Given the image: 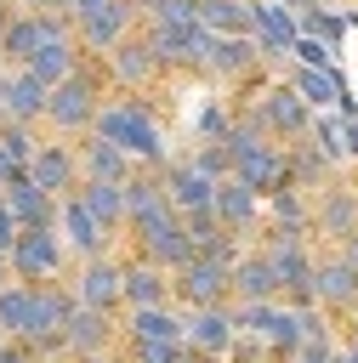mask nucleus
<instances>
[{
  "label": "nucleus",
  "mask_w": 358,
  "mask_h": 363,
  "mask_svg": "<svg viewBox=\"0 0 358 363\" xmlns=\"http://www.w3.org/2000/svg\"><path fill=\"white\" fill-rule=\"evenodd\" d=\"M28 176H34V182H40L51 199H68V193L85 182L74 136H45V142H40V153H34V164H28Z\"/></svg>",
  "instance_id": "14"
},
{
  "label": "nucleus",
  "mask_w": 358,
  "mask_h": 363,
  "mask_svg": "<svg viewBox=\"0 0 358 363\" xmlns=\"http://www.w3.org/2000/svg\"><path fill=\"white\" fill-rule=\"evenodd\" d=\"M278 6H284V11H295V17H301V11H313V6H324V0H278Z\"/></svg>",
  "instance_id": "50"
},
{
  "label": "nucleus",
  "mask_w": 358,
  "mask_h": 363,
  "mask_svg": "<svg viewBox=\"0 0 358 363\" xmlns=\"http://www.w3.org/2000/svg\"><path fill=\"white\" fill-rule=\"evenodd\" d=\"M97 136H108V142H119L142 170H165L176 153H170V142H165V119H159V108L148 102V96H131V91H114L102 108H97V125H91Z\"/></svg>",
  "instance_id": "1"
},
{
  "label": "nucleus",
  "mask_w": 358,
  "mask_h": 363,
  "mask_svg": "<svg viewBox=\"0 0 358 363\" xmlns=\"http://www.w3.org/2000/svg\"><path fill=\"white\" fill-rule=\"evenodd\" d=\"M142 28V0H108L97 17H85V23H74V40L85 45V57H108L114 45H125L131 34Z\"/></svg>",
  "instance_id": "9"
},
{
  "label": "nucleus",
  "mask_w": 358,
  "mask_h": 363,
  "mask_svg": "<svg viewBox=\"0 0 358 363\" xmlns=\"http://www.w3.org/2000/svg\"><path fill=\"white\" fill-rule=\"evenodd\" d=\"M341 340H352V346H358V312L347 318V335H341Z\"/></svg>",
  "instance_id": "55"
},
{
  "label": "nucleus",
  "mask_w": 358,
  "mask_h": 363,
  "mask_svg": "<svg viewBox=\"0 0 358 363\" xmlns=\"http://www.w3.org/2000/svg\"><path fill=\"white\" fill-rule=\"evenodd\" d=\"M40 142H45V136H40V125L0 119V147L11 153V164H23V170H28V164H34V153H40Z\"/></svg>",
  "instance_id": "36"
},
{
  "label": "nucleus",
  "mask_w": 358,
  "mask_h": 363,
  "mask_svg": "<svg viewBox=\"0 0 358 363\" xmlns=\"http://www.w3.org/2000/svg\"><path fill=\"white\" fill-rule=\"evenodd\" d=\"M193 363H216V357H193Z\"/></svg>",
  "instance_id": "60"
},
{
  "label": "nucleus",
  "mask_w": 358,
  "mask_h": 363,
  "mask_svg": "<svg viewBox=\"0 0 358 363\" xmlns=\"http://www.w3.org/2000/svg\"><path fill=\"white\" fill-rule=\"evenodd\" d=\"M23 6H28V11H63L68 0H23Z\"/></svg>",
  "instance_id": "52"
},
{
  "label": "nucleus",
  "mask_w": 358,
  "mask_h": 363,
  "mask_svg": "<svg viewBox=\"0 0 358 363\" xmlns=\"http://www.w3.org/2000/svg\"><path fill=\"white\" fill-rule=\"evenodd\" d=\"M307 142L324 153V159H335V164H347V119L335 113V108H324V113H313V130H307Z\"/></svg>",
  "instance_id": "35"
},
{
  "label": "nucleus",
  "mask_w": 358,
  "mask_h": 363,
  "mask_svg": "<svg viewBox=\"0 0 358 363\" xmlns=\"http://www.w3.org/2000/svg\"><path fill=\"white\" fill-rule=\"evenodd\" d=\"M0 199H6V210L17 216V227H57L63 199H51V193H45V187H40L28 170H23V176H17V182H11Z\"/></svg>",
  "instance_id": "23"
},
{
  "label": "nucleus",
  "mask_w": 358,
  "mask_h": 363,
  "mask_svg": "<svg viewBox=\"0 0 358 363\" xmlns=\"http://www.w3.org/2000/svg\"><path fill=\"white\" fill-rule=\"evenodd\" d=\"M0 102H6V68H0Z\"/></svg>",
  "instance_id": "57"
},
{
  "label": "nucleus",
  "mask_w": 358,
  "mask_h": 363,
  "mask_svg": "<svg viewBox=\"0 0 358 363\" xmlns=\"http://www.w3.org/2000/svg\"><path fill=\"white\" fill-rule=\"evenodd\" d=\"M74 147H80V170H85L91 182H131V176L142 170L119 142H108V136H97V130L74 136Z\"/></svg>",
  "instance_id": "21"
},
{
  "label": "nucleus",
  "mask_w": 358,
  "mask_h": 363,
  "mask_svg": "<svg viewBox=\"0 0 358 363\" xmlns=\"http://www.w3.org/2000/svg\"><path fill=\"white\" fill-rule=\"evenodd\" d=\"M57 34H74L68 11H28V6H17L11 23H6V40H0V68H28V57L45 40H57Z\"/></svg>",
  "instance_id": "5"
},
{
  "label": "nucleus",
  "mask_w": 358,
  "mask_h": 363,
  "mask_svg": "<svg viewBox=\"0 0 358 363\" xmlns=\"http://www.w3.org/2000/svg\"><path fill=\"white\" fill-rule=\"evenodd\" d=\"M74 193L85 199V210H91L108 233H119V238H125V182H91V176H85Z\"/></svg>",
  "instance_id": "30"
},
{
  "label": "nucleus",
  "mask_w": 358,
  "mask_h": 363,
  "mask_svg": "<svg viewBox=\"0 0 358 363\" xmlns=\"http://www.w3.org/2000/svg\"><path fill=\"white\" fill-rule=\"evenodd\" d=\"M347 159H358V119H347Z\"/></svg>",
  "instance_id": "49"
},
{
  "label": "nucleus",
  "mask_w": 358,
  "mask_h": 363,
  "mask_svg": "<svg viewBox=\"0 0 358 363\" xmlns=\"http://www.w3.org/2000/svg\"><path fill=\"white\" fill-rule=\"evenodd\" d=\"M142 23H165V28H199V0H142Z\"/></svg>",
  "instance_id": "38"
},
{
  "label": "nucleus",
  "mask_w": 358,
  "mask_h": 363,
  "mask_svg": "<svg viewBox=\"0 0 358 363\" xmlns=\"http://www.w3.org/2000/svg\"><path fill=\"white\" fill-rule=\"evenodd\" d=\"M233 301H278V278H273V267L256 244L233 261Z\"/></svg>",
  "instance_id": "29"
},
{
  "label": "nucleus",
  "mask_w": 358,
  "mask_h": 363,
  "mask_svg": "<svg viewBox=\"0 0 358 363\" xmlns=\"http://www.w3.org/2000/svg\"><path fill=\"white\" fill-rule=\"evenodd\" d=\"M330 363H358V346H352V340H341V346H335V357H330Z\"/></svg>",
  "instance_id": "48"
},
{
  "label": "nucleus",
  "mask_w": 358,
  "mask_h": 363,
  "mask_svg": "<svg viewBox=\"0 0 358 363\" xmlns=\"http://www.w3.org/2000/svg\"><path fill=\"white\" fill-rule=\"evenodd\" d=\"M17 176H23V164H11V153H6V147H0V193H6V187H11V182H17Z\"/></svg>",
  "instance_id": "47"
},
{
  "label": "nucleus",
  "mask_w": 358,
  "mask_h": 363,
  "mask_svg": "<svg viewBox=\"0 0 358 363\" xmlns=\"http://www.w3.org/2000/svg\"><path fill=\"white\" fill-rule=\"evenodd\" d=\"M313 301L330 318H352L358 312V267L347 261V250L318 244V255H313Z\"/></svg>",
  "instance_id": "7"
},
{
  "label": "nucleus",
  "mask_w": 358,
  "mask_h": 363,
  "mask_svg": "<svg viewBox=\"0 0 358 363\" xmlns=\"http://www.w3.org/2000/svg\"><path fill=\"white\" fill-rule=\"evenodd\" d=\"M28 318H34V284L23 278L0 284V340H28Z\"/></svg>",
  "instance_id": "31"
},
{
  "label": "nucleus",
  "mask_w": 358,
  "mask_h": 363,
  "mask_svg": "<svg viewBox=\"0 0 358 363\" xmlns=\"http://www.w3.org/2000/svg\"><path fill=\"white\" fill-rule=\"evenodd\" d=\"M216 221H222L227 233H239V238L256 244V233H261V221H267V199H261L250 182L222 176V187H216Z\"/></svg>",
  "instance_id": "16"
},
{
  "label": "nucleus",
  "mask_w": 358,
  "mask_h": 363,
  "mask_svg": "<svg viewBox=\"0 0 358 363\" xmlns=\"http://www.w3.org/2000/svg\"><path fill=\"white\" fill-rule=\"evenodd\" d=\"M250 40H256V51L267 62H290L295 57V40H301V23L278 0H250Z\"/></svg>",
  "instance_id": "13"
},
{
  "label": "nucleus",
  "mask_w": 358,
  "mask_h": 363,
  "mask_svg": "<svg viewBox=\"0 0 358 363\" xmlns=\"http://www.w3.org/2000/svg\"><path fill=\"white\" fill-rule=\"evenodd\" d=\"M68 363H119V352H91V357H68Z\"/></svg>",
  "instance_id": "51"
},
{
  "label": "nucleus",
  "mask_w": 358,
  "mask_h": 363,
  "mask_svg": "<svg viewBox=\"0 0 358 363\" xmlns=\"http://www.w3.org/2000/svg\"><path fill=\"white\" fill-rule=\"evenodd\" d=\"M91 57H85V45L74 40V34H57V40H45L34 57H28V74L34 79H45V85H63L68 74H80Z\"/></svg>",
  "instance_id": "24"
},
{
  "label": "nucleus",
  "mask_w": 358,
  "mask_h": 363,
  "mask_svg": "<svg viewBox=\"0 0 358 363\" xmlns=\"http://www.w3.org/2000/svg\"><path fill=\"white\" fill-rule=\"evenodd\" d=\"M159 182H165V199H170L176 216H188V210H210V204H216V187H222V182L205 176L188 153H176V159L159 170Z\"/></svg>",
  "instance_id": "17"
},
{
  "label": "nucleus",
  "mask_w": 358,
  "mask_h": 363,
  "mask_svg": "<svg viewBox=\"0 0 358 363\" xmlns=\"http://www.w3.org/2000/svg\"><path fill=\"white\" fill-rule=\"evenodd\" d=\"M233 176H239V182H250L261 199H267V193H278V187H295V182H290V147H284V142H273V136H267L261 147H250V153L233 164Z\"/></svg>",
  "instance_id": "19"
},
{
  "label": "nucleus",
  "mask_w": 358,
  "mask_h": 363,
  "mask_svg": "<svg viewBox=\"0 0 358 363\" xmlns=\"http://www.w3.org/2000/svg\"><path fill=\"white\" fill-rule=\"evenodd\" d=\"M352 233H358V187L330 182L324 193H313V244H347Z\"/></svg>",
  "instance_id": "12"
},
{
  "label": "nucleus",
  "mask_w": 358,
  "mask_h": 363,
  "mask_svg": "<svg viewBox=\"0 0 358 363\" xmlns=\"http://www.w3.org/2000/svg\"><path fill=\"white\" fill-rule=\"evenodd\" d=\"M335 250H347V261H352V267H358V233H352V238H347V244H335Z\"/></svg>",
  "instance_id": "54"
},
{
  "label": "nucleus",
  "mask_w": 358,
  "mask_h": 363,
  "mask_svg": "<svg viewBox=\"0 0 358 363\" xmlns=\"http://www.w3.org/2000/svg\"><path fill=\"white\" fill-rule=\"evenodd\" d=\"M108 68L91 57L80 74H68L63 85H51V102H45V119H40V130H51V136H85L91 125H97V108L108 102Z\"/></svg>",
  "instance_id": "2"
},
{
  "label": "nucleus",
  "mask_w": 358,
  "mask_h": 363,
  "mask_svg": "<svg viewBox=\"0 0 358 363\" xmlns=\"http://www.w3.org/2000/svg\"><path fill=\"white\" fill-rule=\"evenodd\" d=\"M239 113L250 119V125H261L273 142H301L307 130H313V108L301 102V91L278 74L273 85H261L250 102H239Z\"/></svg>",
  "instance_id": "3"
},
{
  "label": "nucleus",
  "mask_w": 358,
  "mask_h": 363,
  "mask_svg": "<svg viewBox=\"0 0 358 363\" xmlns=\"http://www.w3.org/2000/svg\"><path fill=\"white\" fill-rule=\"evenodd\" d=\"M284 147H290V182H295L301 193H324L330 182H341V164L324 159L307 136H301V142H284Z\"/></svg>",
  "instance_id": "28"
},
{
  "label": "nucleus",
  "mask_w": 358,
  "mask_h": 363,
  "mask_svg": "<svg viewBox=\"0 0 358 363\" xmlns=\"http://www.w3.org/2000/svg\"><path fill=\"white\" fill-rule=\"evenodd\" d=\"M199 23L222 40L250 34V0H199Z\"/></svg>",
  "instance_id": "32"
},
{
  "label": "nucleus",
  "mask_w": 358,
  "mask_h": 363,
  "mask_svg": "<svg viewBox=\"0 0 358 363\" xmlns=\"http://www.w3.org/2000/svg\"><path fill=\"white\" fill-rule=\"evenodd\" d=\"M188 159H193L205 176H216V182H222V176H233V159H227V147H222V142H193V147H188Z\"/></svg>",
  "instance_id": "39"
},
{
  "label": "nucleus",
  "mask_w": 358,
  "mask_h": 363,
  "mask_svg": "<svg viewBox=\"0 0 358 363\" xmlns=\"http://www.w3.org/2000/svg\"><path fill=\"white\" fill-rule=\"evenodd\" d=\"M182 340H188V352H199V357H227L233 340H239L233 301H222V306H182Z\"/></svg>",
  "instance_id": "11"
},
{
  "label": "nucleus",
  "mask_w": 358,
  "mask_h": 363,
  "mask_svg": "<svg viewBox=\"0 0 358 363\" xmlns=\"http://www.w3.org/2000/svg\"><path fill=\"white\" fill-rule=\"evenodd\" d=\"M170 301L176 306H222V301H233V267H222L210 255H193L182 272H170Z\"/></svg>",
  "instance_id": "10"
},
{
  "label": "nucleus",
  "mask_w": 358,
  "mask_h": 363,
  "mask_svg": "<svg viewBox=\"0 0 358 363\" xmlns=\"http://www.w3.org/2000/svg\"><path fill=\"white\" fill-rule=\"evenodd\" d=\"M57 233L68 238V250H74V261H91V255H114V244H119V233H108L91 210H85V199L80 193H68L63 199V210H57Z\"/></svg>",
  "instance_id": "15"
},
{
  "label": "nucleus",
  "mask_w": 358,
  "mask_h": 363,
  "mask_svg": "<svg viewBox=\"0 0 358 363\" xmlns=\"http://www.w3.org/2000/svg\"><path fill=\"white\" fill-rule=\"evenodd\" d=\"M45 102H51V85H45V79H34L28 68H6V102H0V119L40 125V119H45Z\"/></svg>",
  "instance_id": "22"
},
{
  "label": "nucleus",
  "mask_w": 358,
  "mask_h": 363,
  "mask_svg": "<svg viewBox=\"0 0 358 363\" xmlns=\"http://www.w3.org/2000/svg\"><path fill=\"white\" fill-rule=\"evenodd\" d=\"M267 312H273V301H233L239 335H261V329H267Z\"/></svg>",
  "instance_id": "42"
},
{
  "label": "nucleus",
  "mask_w": 358,
  "mask_h": 363,
  "mask_svg": "<svg viewBox=\"0 0 358 363\" xmlns=\"http://www.w3.org/2000/svg\"><path fill=\"white\" fill-rule=\"evenodd\" d=\"M74 272V250L57 227H23L11 244V278L23 284H63Z\"/></svg>",
  "instance_id": "4"
},
{
  "label": "nucleus",
  "mask_w": 358,
  "mask_h": 363,
  "mask_svg": "<svg viewBox=\"0 0 358 363\" xmlns=\"http://www.w3.org/2000/svg\"><path fill=\"white\" fill-rule=\"evenodd\" d=\"M261 363H290V357H261Z\"/></svg>",
  "instance_id": "58"
},
{
  "label": "nucleus",
  "mask_w": 358,
  "mask_h": 363,
  "mask_svg": "<svg viewBox=\"0 0 358 363\" xmlns=\"http://www.w3.org/2000/svg\"><path fill=\"white\" fill-rule=\"evenodd\" d=\"M125 306H176L170 301V272L153 267L148 255H125Z\"/></svg>",
  "instance_id": "25"
},
{
  "label": "nucleus",
  "mask_w": 358,
  "mask_h": 363,
  "mask_svg": "<svg viewBox=\"0 0 358 363\" xmlns=\"http://www.w3.org/2000/svg\"><path fill=\"white\" fill-rule=\"evenodd\" d=\"M40 352L28 346V340H0V363H34Z\"/></svg>",
  "instance_id": "44"
},
{
  "label": "nucleus",
  "mask_w": 358,
  "mask_h": 363,
  "mask_svg": "<svg viewBox=\"0 0 358 363\" xmlns=\"http://www.w3.org/2000/svg\"><path fill=\"white\" fill-rule=\"evenodd\" d=\"M125 340H182V306H125Z\"/></svg>",
  "instance_id": "27"
},
{
  "label": "nucleus",
  "mask_w": 358,
  "mask_h": 363,
  "mask_svg": "<svg viewBox=\"0 0 358 363\" xmlns=\"http://www.w3.org/2000/svg\"><path fill=\"white\" fill-rule=\"evenodd\" d=\"M335 346H341V335H307V340L290 352V363H330Z\"/></svg>",
  "instance_id": "43"
},
{
  "label": "nucleus",
  "mask_w": 358,
  "mask_h": 363,
  "mask_svg": "<svg viewBox=\"0 0 358 363\" xmlns=\"http://www.w3.org/2000/svg\"><path fill=\"white\" fill-rule=\"evenodd\" d=\"M347 28H358V6H352V11H347Z\"/></svg>",
  "instance_id": "56"
},
{
  "label": "nucleus",
  "mask_w": 358,
  "mask_h": 363,
  "mask_svg": "<svg viewBox=\"0 0 358 363\" xmlns=\"http://www.w3.org/2000/svg\"><path fill=\"white\" fill-rule=\"evenodd\" d=\"M102 68H108V85H114V91H131V96H142V91H153L159 79H170L165 62L153 57V45L142 40V28H136L125 45H114V51L102 57Z\"/></svg>",
  "instance_id": "8"
},
{
  "label": "nucleus",
  "mask_w": 358,
  "mask_h": 363,
  "mask_svg": "<svg viewBox=\"0 0 358 363\" xmlns=\"http://www.w3.org/2000/svg\"><path fill=\"white\" fill-rule=\"evenodd\" d=\"M188 340H119V363H193Z\"/></svg>",
  "instance_id": "33"
},
{
  "label": "nucleus",
  "mask_w": 358,
  "mask_h": 363,
  "mask_svg": "<svg viewBox=\"0 0 358 363\" xmlns=\"http://www.w3.org/2000/svg\"><path fill=\"white\" fill-rule=\"evenodd\" d=\"M68 289L80 306H97V312H125V255H91V261H74L68 272Z\"/></svg>",
  "instance_id": "6"
},
{
  "label": "nucleus",
  "mask_w": 358,
  "mask_h": 363,
  "mask_svg": "<svg viewBox=\"0 0 358 363\" xmlns=\"http://www.w3.org/2000/svg\"><path fill=\"white\" fill-rule=\"evenodd\" d=\"M295 23H301V34H313V40H324V45H341V40H347V11H335V6H313V11H301Z\"/></svg>",
  "instance_id": "37"
},
{
  "label": "nucleus",
  "mask_w": 358,
  "mask_h": 363,
  "mask_svg": "<svg viewBox=\"0 0 358 363\" xmlns=\"http://www.w3.org/2000/svg\"><path fill=\"white\" fill-rule=\"evenodd\" d=\"M233 119H239L233 96H210V102H199V113H193V142H222V136L233 130Z\"/></svg>",
  "instance_id": "34"
},
{
  "label": "nucleus",
  "mask_w": 358,
  "mask_h": 363,
  "mask_svg": "<svg viewBox=\"0 0 358 363\" xmlns=\"http://www.w3.org/2000/svg\"><path fill=\"white\" fill-rule=\"evenodd\" d=\"M267 68V57L256 51V40L250 34H233V40H216V51H210V74L205 79H216V85H244V79H256Z\"/></svg>",
  "instance_id": "20"
},
{
  "label": "nucleus",
  "mask_w": 358,
  "mask_h": 363,
  "mask_svg": "<svg viewBox=\"0 0 358 363\" xmlns=\"http://www.w3.org/2000/svg\"><path fill=\"white\" fill-rule=\"evenodd\" d=\"M11 11H17V0H0V40H6V23H11Z\"/></svg>",
  "instance_id": "53"
},
{
  "label": "nucleus",
  "mask_w": 358,
  "mask_h": 363,
  "mask_svg": "<svg viewBox=\"0 0 358 363\" xmlns=\"http://www.w3.org/2000/svg\"><path fill=\"white\" fill-rule=\"evenodd\" d=\"M290 62H301V68H335V45H324V40L301 34V40H295V57H290Z\"/></svg>",
  "instance_id": "41"
},
{
  "label": "nucleus",
  "mask_w": 358,
  "mask_h": 363,
  "mask_svg": "<svg viewBox=\"0 0 358 363\" xmlns=\"http://www.w3.org/2000/svg\"><path fill=\"white\" fill-rule=\"evenodd\" d=\"M17 233H23V227H17V216H11V210H6V199H0V255H11Z\"/></svg>",
  "instance_id": "45"
},
{
  "label": "nucleus",
  "mask_w": 358,
  "mask_h": 363,
  "mask_svg": "<svg viewBox=\"0 0 358 363\" xmlns=\"http://www.w3.org/2000/svg\"><path fill=\"white\" fill-rule=\"evenodd\" d=\"M284 79L301 91V102H307L313 113L335 108V102H341V91H347V74H341V68H301V62H290V68H284Z\"/></svg>",
  "instance_id": "26"
},
{
  "label": "nucleus",
  "mask_w": 358,
  "mask_h": 363,
  "mask_svg": "<svg viewBox=\"0 0 358 363\" xmlns=\"http://www.w3.org/2000/svg\"><path fill=\"white\" fill-rule=\"evenodd\" d=\"M63 340H68V357H91V352H119V340H125V329H119V312H97V306H74V318H68V329H63Z\"/></svg>",
  "instance_id": "18"
},
{
  "label": "nucleus",
  "mask_w": 358,
  "mask_h": 363,
  "mask_svg": "<svg viewBox=\"0 0 358 363\" xmlns=\"http://www.w3.org/2000/svg\"><path fill=\"white\" fill-rule=\"evenodd\" d=\"M102 6H108V0H68L63 11H68V23H85V17H97Z\"/></svg>",
  "instance_id": "46"
},
{
  "label": "nucleus",
  "mask_w": 358,
  "mask_h": 363,
  "mask_svg": "<svg viewBox=\"0 0 358 363\" xmlns=\"http://www.w3.org/2000/svg\"><path fill=\"white\" fill-rule=\"evenodd\" d=\"M182 233H188V238L199 244V255H205V244H210L216 233H227V227L216 221V204H210V210H188V216H182Z\"/></svg>",
  "instance_id": "40"
},
{
  "label": "nucleus",
  "mask_w": 358,
  "mask_h": 363,
  "mask_svg": "<svg viewBox=\"0 0 358 363\" xmlns=\"http://www.w3.org/2000/svg\"><path fill=\"white\" fill-rule=\"evenodd\" d=\"M34 363H57V357H34Z\"/></svg>",
  "instance_id": "59"
}]
</instances>
